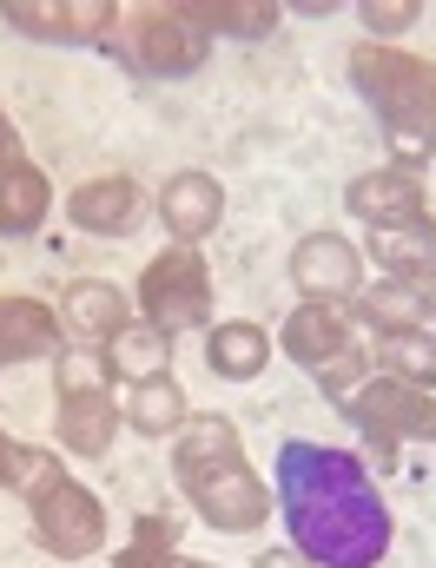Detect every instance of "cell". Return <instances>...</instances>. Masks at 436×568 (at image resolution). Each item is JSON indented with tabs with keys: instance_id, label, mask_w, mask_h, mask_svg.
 I'll return each mask as SVG.
<instances>
[{
	"instance_id": "obj_10",
	"label": "cell",
	"mask_w": 436,
	"mask_h": 568,
	"mask_svg": "<svg viewBox=\"0 0 436 568\" xmlns=\"http://www.w3.org/2000/svg\"><path fill=\"white\" fill-rule=\"evenodd\" d=\"M13 33L27 40H53V47H87V40H107L113 33V7L107 0H67V7H47V0H7L0 7Z\"/></svg>"
},
{
	"instance_id": "obj_5",
	"label": "cell",
	"mask_w": 436,
	"mask_h": 568,
	"mask_svg": "<svg viewBox=\"0 0 436 568\" xmlns=\"http://www.w3.org/2000/svg\"><path fill=\"white\" fill-rule=\"evenodd\" d=\"M140 304H145V324L179 337V331H199L212 317V272L199 252H165L152 258L140 278Z\"/></svg>"
},
{
	"instance_id": "obj_29",
	"label": "cell",
	"mask_w": 436,
	"mask_h": 568,
	"mask_svg": "<svg viewBox=\"0 0 436 568\" xmlns=\"http://www.w3.org/2000/svg\"><path fill=\"white\" fill-rule=\"evenodd\" d=\"M252 568H304V556H291V549H272V556H258Z\"/></svg>"
},
{
	"instance_id": "obj_14",
	"label": "cell",
	"mask_w": 436,
	"mask_h": 568,
	"mask_svg": "<svg viewBox=\"0 0 436 568\" xmlns=\"http://www.w3.org/2000/svg\"><path fill=\"white\" fill-rule=\"evenodd\" d=\"M159 212H165V232H172L179 245H192V239L219 232V219H225V192H219L212 172H172L165 192H159Z\"/></svg>"
},
{
	"instance_id": "obj_3",
	"label": "cell",
	"mask_w": 436,
	"mask_h": 568,
	"mask_svg": "<svg viewBox=\"0 0 436 568\" xmlns=\"http://www.w3.org/2000/svg\"><path fill=\"white\" fill-rule=\"evenodd\" d=\"M351 87H357V93L371 100V113L384 120L391 152H397L404 172L424 165L436 152V67L430 60H417V53H404V47L364 40V47L351 53Z\"/></svg>"
},
{
	"instance_id": "obj_15",
	"label": "cell",
	"mask_w": 436,
	"mask_h": 568,
	"mask_svg": "<svg viewBox=\"0 0 436 568\" xmlns=\"http://www.w3.org/2000/svg\"><path fill=\"white\" fill-rule=\"evenodd\" d=\"M371 252L397 284H430L436 278V219H410V225H371Z\"/></svg>"
},
{
	"instance_id": "obj_25",
	"label": "cell",
	"mask_w": 436,
	"mask_h": 568,
	"mask_svg": "<svg viewBox=\"0 0 436 568\" xmlns=\"http://www.w3.org/2000/svg\"><path fill=\"white\" fill-rule=\"evenodd\" d=\"M172 549H179V516L152 509V516H140L133 542L113 556V568H165V562H172Z\"/></svg>"
},
{
	"instance_id": "obj_12",
	"label": "cell",
	"mask_w": 436,
	"mask_h": 568,
	"mask_svg": "<svg viewBox=\"0 0 436 568\" xmlns=\"http://www.w3.org/2000/svg\"><path fill=\"white\" fill-rule=\"evenodd\" d=\"M140 212H145V192L126 179V172H113V179H87V185L67 199V219H73L80 232H100V239L133 232Z\"/></svg>"
},
{
	"instance_id": "obj_31",
	"label": "cell",
	"mask_w": 436,
	"mask_h": 568,
	"mask_svg": "<svg viewBox=\"0 0 436 568\" xmlns=\"http://www.w3.org/2000/svg\"><path fill=\"white\" fill-rule=\"evenodd\" d=\"M165 568H212V562H192V556H172Z\"/></svg>"
},
{
	"instance_id": "obj_24",
	"label": "cell",
	"mask_w": 436,
	"mask_h": 568,
	"mask_svg": "<svg viewBox=\"0 0 436 568\" xmlns=\"http://www.w3.org/2000/svg\"><path fill=\"white\" fill-rule=\"evenodd\" d=\"M192 20H199L205 33L265 40V33H272V20H278V7H258V0H199V7H192Z\"/></svg>"
},
{
	"instance_id": "obj_1",
	"label": "cell",
	"mask_w": 436,
	"mask_h": 568,
	"mask_svg": "<svg viewBox=\"0 0 436 568\" xmlns=\"http://www.w3.org/2000/svg\"><path fill=\"white\" fill-rule=\"evenodd\" d=\"M278 509L291 523L297 556L324 568H377L391 549V516L377 503V483L357 456L285 443L278 449Z\"/></svg>"
},
{
	"instance_id": "obj_20",
	"label": "cell",
	"mask_w": 436,
	"mask_h": 568,
	"mask_svg": "<svg viewBox=\"0 0 436 568\" xmlns=\"http://www.w3.org/2000/svg\"><path fill=\"white\" fill-rule=\"evenodd\" d=\"M172 337L165 331H152V324H126L120 337H107V371L113 377H133V384H145V377H165V351Z\"/></svg>"
},
{
	"instance_id": "obj_13",
	"label": "cell",
	"mask_w": 436,
	"mask_h": 568,
	"mask_svg": "<svg viewBox=\"0 0 436 568\" xmlns=\"http://www.w3.org/2000/svg\"><path fill=\"white\" fill-rule=\"evenodd\" d=\"M344 205H351L364 225H410V219H424V185H417V172H404V165H384V172H364V179H351Z\"/></svg>"
},
{
	"instance_id": "obj_26",
	"label": "cell",
	"mask_w": 436,
	"mask_h": 568,
	"mask_svg": "<svg viewBox=\"0 0 436 568\" xmlns=\"http://www.w3.org/2000/svg\"><path fill=\"white\" fill-rule=\"evenodd\" d=\"M60 476H67V469H60V463H53L47 449H13V476H7V483H13V489H20L27 503H33V496H47V489H53Z\"/></svg>"
},
{
	"instance_id": "obj_30",
	"label": "cell",
	"mask_w": 436,
	"mask_h": 568,
	"mask_svg": "<svg viewBox=\"0 0 436 568\" xmlns=\"http://www.w3.org/2000/svg\"><path fill=\"white\" fill-rule=\"evenodd\" d=\"M13 476V443H7V429H0V483Z\"/></svg>"
},
{
	"instance_id": "obj_2",
	"label": "cell",
	"mask_w": 436,
	"mask_h": 568,
	"mask_svg": "<svg viewBox=\"0 0 436 568\" xmlns=\"http://www.w3.org/2000/svg\"><path fill=\"white\" fill-rule=\"evenodd\" d=\"M172 476L199 503V516L225 536H245L272 516V489L245 469L232 417H185L179 443H172Z\"/></svg>"
},
{
	"instance_id": "obj_19",
	"label": "cell",
	"mask_w": 436,
	"mask_h": 568,
	"mask_svg": "<svg viewBox=\"0 0 436 568\" xmlns=\"http://www.w3.org/2000/svg\"><path fill=\"white\" fill-rule=\"evenodd\" d=\"M47 205H53V192H47V179H40L27 159L0 165V239H27V232H40Z\"/></svg>"
},
{
	"instance_id": "obj_28",
	"label": "cell",
	"mask_w": 436,
	"mask_h": 568,
	"mask_svg": "<svg viewBox=\"0 0 436 568\" xmlns=\"http://www.w3.org/2000/svg\"><path fill=\"white\" fill-rule=\"evenodd\" d=\"M20 159V140H13V126H7V113H0V165H13Z\"/></svg>"
},
{
	"instance_id": "obj_23",
	"label": "cell",
	"mask_w": 436,
	"mask_h": 568,
	"mask_svg": "<svg viewBox=\"0 0 436 568\" xmlns=\"http://www.w3.org/2000/svg\"><path fill=\"white\" fill-rule=\"evenodd\" d=\"M357 317H364L371 331H430V311H424V297H417L410 284H377V291H364Z\"/></svg>"
},
{
	"instance_id": "obj_18",
	"label": "cell",
	"mask_w": 436,
	"mask_h": 568,
	"mask_svg": "<svg viewBox=\"0 0 436 568\" xmlns=\"http://www.w3.org/2000/svg\"><path fill=\"white\" fill-rule=\"evenodd\" d=\"M265 357H272V337H265L258 324H245V317L212 324V337H205V364H212V377H225V384H252V377L265 371Z\"/></svg>"
},
{
	"instance_id": "obj_27",
	"label": "cell",
	"mask_w": 436,
	"mask_h": 568,
	"mask_svg": "<svg viewBox=\"0 0 436 568\" xmlns=\"http://www.w3.org/2000/svg\"><path fill=\"white\" fill-rule=\"evenodd\" d=\"M417 0H371L364 7V27H371V40H391V33H404V27H417Z\"/></svg>"
},
{
	"instance_id": "obj_16",
	"label": "cell",
	"mask_w": 436,
	"mask_h": 568,
	"mask_svg": "<svg viewBox=\"0 0 436 568\" xmlns=\"http://www.w3.org/2000/svg\"><path fill=\"white\" fill-rule=\"evenodd\" d=\"M60 317H67V331L73 337H93V344H107V337H120L133 317H126V291L107 278H80L67 284V297H60Z\"/></svg>"
},
{
	"instance_id": "obj_11",
	"label": "cell",
	"mask_w": 436,
	"mask_h": 568,
	"mask_svg": "<svg viewBox=\"0 0 436 568\" xmlns=\"http://www.w3.org/2000/svg\"><path fill=\"white\" fill-rule=\"evenodd\" d=\"M285 357L304 371H331L351 357V311L344 304H297L285 317Z\"/></svg>"
},
{
	"instance_id": "obj_4",
	"label": "cell",
	"mask_w": 436,
	"mask_h": 568,
	"mask_svg": "<svg viewBox=\"0 0 436 568\" xmlns=\"http://www.w3.org/2000/svg\"><path fill=\"white\" fill-rule=\"evenodd\" d=\"M113 384H107V357H87V351H60V436L67 449L80 456H107L113 449Z\"/></svg>"
},
{
	"instance_id": "obj_6",
	"label": "cell",
	"mask_w": 436,
	"mask_h": 568,
	"mask_svg": "<svg viewBox=\"0 0 436 568\" xmlns=\"http://www.w3.org/2000/svg\"><path fill=\"white\" fill-rule=\"evenodd\" d=\"M33 536H40L47 556H60V562H87V556L107 549V509H100L93 489H80L73 476H60L47 496H33Z\"/></svg>"
},
{
	"instance_id": "obj_9",
	"label": "cell",
	"mask_w": 436,
	"mask_h": 568,
	"mask_svg": "<svg viewBox=\"0 0 436 568\" xmlns=\"http://www.w3.org/2000/svg\"><path fill=\"white\" fill-rule=\"evenodd\" d=\"M291 284H297L311 304H344V297H357V284H364V252H357L351 239H337V232H311V239L291 252Z\"/></svg>"
},
{
	"instance_id": "obj_22",
	"label": "cell",
	"mask_w": 436,
	"mask_h": 568,
	"mask_svg": "<svg viewBox=\"0 0 436 568\" xmlns=\"http://www.w3.org/2000/svg\"><path fill=\"white\" fill-rule=\"evenodd\" d=\"M377 364L397 384H436V337L430 331H377Z\"/></svg>"
},
{
	"instance_id": "obj_7",
	"label": "cell",
	"mask_w": 436,
	"mask_h": 568,
	"mask_svg": "<svg viewBox=\"0 0 436 568\" xmlns=\"http://www.w3.org/2000/svg\"><path fill=\"white\" fill-rule=\"evenodd\" d=\"M126 53L145 73H192L212 53V33L192 20V7H140L126 20Z\"/></svg>"
},
{
	"instance_id": "obj_8",
	"label": "cell",
	"mask_w": 436,
	"mask_h": 568,
	"mask_svg": "<svg viewBox=\"0 0 436 568\" xmlns=\"http://www.w3.org/2000/svg\"><path fill=\"white\" fill-rule=\"evenodd\" d=\"M344 417L364 429V436H377V443H404V436H430L436 443L430 390L397 384V377H371V384H357V390L344 397Z\"/></svg>"
},
{
	"instance_id": "obj_17",
	"label": "cell",
	"mask_w": 436,
	"mask_h": 568,
	"mask_svg": "<svg viewBox=\"0 0 436 568\" xmlns=\"http://www.w3.org/2000/svg\"><path fill=\"white\" fill-rule=\"evenodd\" d=\"M60 351V317L40 297H0V364H27Z\"/></svg>"
},
{
	"instance_id": "obj_21",
	"label": "cell",
	"mask_w": 436,
	"mask_h": 568,
	"mask_svg": "<svg viewBox=\"0 0 436 568\" xmlns=\"http://www.w3.org/2000/svg\"><path fill=\"white\" fill-rule=\"evenodd\" d=\"M126 424L140 429V436H165V429H185V390L172 384V371L165 377H145L126 390Z\"/></svg>"
}]
</instances>
